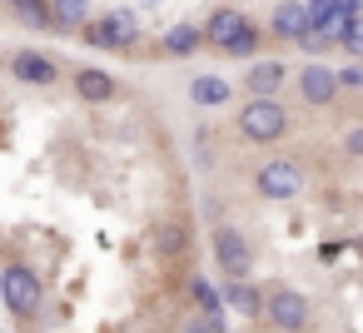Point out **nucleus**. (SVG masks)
I'll return each mask as SVG.
<instances>
[{"instance_id":"nucleus-24","label":"nucleus","mask_w":363,"mask_h":333,"mask_svg":"<svg viewBox=\"0 0 363 333\" xmlns=\"http://www.w3.org/2000/svg\"><path fill=\"white\" fill-rule=\"evenodd\" d=\"M6 6H16V11H21V6H26V0H6Z\"/></svg>"},{"instance_id":"nucleus-23","label":"nucleus","mask_w":363,"mask_h":333,"mask_svg":"<svg viewBox=\"0 0 363 333\" xmlns=\"http://www.w3.org/2000/svg\"><path fill=\"white\" fill-rule=\"evenodd\" d=\"M358 6H363V0H338V11H343V16H358Z\"/></svg>"},{"instance_id":"nucleus-8","label":"nucleus","mask_w":363,"mask_h":333,"mask_svg":"<svg viewBox=\"0 0 363 333\" xmlns=\"http://www.w3.org/2000/svg\"><path fill=\"white\" fill-rule=\"evenodd\" d=\"M338 90H343V85H338V75H333L328 65L308 60V65L298 70V100H303V105H318V110H323V105L338 100Z\"/></svg>"},{"instance_id":"nucleus-12","label":"nucleus","mask_w":363,"mask_h":333,"mask_svg":"<svg viewBox=\"0 0 363 333\" xmlns=\"http://www.w3.org/2000/svg\"><path fill=\"white\" fill-rule=\"evenodd\" d=\"M11 75L26 80V85H55L60 80V70H55V60L45 50H16L11 55Z\"/></svg>"},{"instance_id":"nucleus-3","label":"nucleus","mask_w":363,"mask_h":333,"mask_svg":"<svg viewBox=\"0 0 363 333\" xmlns=\"http://www.w3.org/2000/svg\"><path fill=\"white\" fill-rule=\"evenodd\" d=\"M204 40H209L214 50H224V55H239V60L259 50V30H254L239 11H214L209 26H204Z\"/></svg>"},{"instance_id":"nucleus-25","label":"nucleus","mask_w":363,"mask_h":333,"mask_svg":"<svg viewBox=\"0 0 363 333\" xmlns=\"http://www.w3.org/2000/svg\"><path fill=\"white\" fill-rule=\"evenodd\" d=\"M229 333H234V328H229Z\"/></svg>"},{"instance_id":"nucleus-18","label":"nucleus","mask_w":363,"mask_h":333,"mask_svg":"<svg viewBox=\"0 0 363 333\" xmlns=\"http://www.w3.org/2000/svg\"><path fill=\"white\" fill-rule=\"evenodd\" d=\"M55 26H90V0H50Z\"/></svg>"},{"instance_id":"nucleus-11","label":"nucleus","mask_w":363,"mask_h":333,"mask_svg":"<svg viewBox=\"0 0 363 333\" xmlns=\"http://www.w3.org/2000/svg\"><path fill=\"white\" fill-rule=\"evenodd\" d=\"M284 80H289L284 60H254V65L244 70V90H249L254 100H279Z\"/></svg>"},{"instance_id":"nucleus-10","label":"nucleus","mask_w":363,"mask_h":333,"mask_svg":"<svg viewBox=\"0 0 363 333\" xmlns=\"http://www.w3.org/2000/svg\"><path fill=\"white\" fill-rule=\"evenodd\" d=\"M308 30H313V26H308V6H303V0H279V6H274V16H269V35H274V40L303 45Z\"/></svg>"},{"instance_id":"nucleus-13","label":"nucleus","mask_w":363,"mask_h":333,"mask_svg":"<svg viewBox=\"0 0 363 333\" xmlns=\"http://www.w3.org/2000/svg\"><path fill=\"white\" fill-rule=\"evenodd\" d=\"M115 95H120L115 75H105V70H95V65L75 70V100H85V105H110Z\"/></svg>"},{"instance_id":"nucleus-1","label":"nucleus","mask_w":363,"mask_h":333,"mask_svg":"<svg viewBox=\"0 0 363 333\" xmlns=\"http://www.w3.org/2000/svg\"><path fill=\"white\" fill-rule=\"evenodd\" d=\"M0 303H6L16 318H35L45 308V283L30 264H6L0 269Z\"/></svg>"},{"instance_id":"nucleus-19","label":"nucleus","mask_w":363,"mask_h":333,"mask_svg":"<svg viewBox=\"0 0 363 333\" xmlns=\"http://www.w3.org/2000/svg\"><path fill=\"white\" fill-rule=\"evenodd\" d=\"M338 45H343V50H348L353 60H363V16H358V21H353V26L343 30V40H338Z\"/></svg>"},{"instance_id":"nucleus-20","label":"nucleus","mask_w":363,"mask_h":333,"mask_svg":"<svg viewBox=\"0 0 363 333\" xmlns=\"http://www.w3.org/2000/svg\"><path fill=\"white\" fill-rule=\"evenodd\" d=\"M343 154L348 159H363V125H348L343 130Z\"/></svg>"},{"instance_id":"nucleus-14","label":"nucleus","mask_w":363,"mask_h":333,"mask_svg":"<svg viewBox=\"0 0 363 333\" xmlns=\"http://www.w3.org/2000/svg\"><path fill=\"white\" fill-rule=\"evenodd\" d=\"M264 293H269V288H254L249 278H229V283H224V303H229L234 313H244V318H264Z\"/></svg>"},{"instance_id":"nucleus-7","label":"nucleus","mask_w":363,"mask_h":333,"mask_svg":"<svg viewBox=\"0 0 363 333\" xmlns=\"http://www.w3.org/2000/svg\"><path fill=\"white\" fill-rule=\"evenodd\" d=\"M135 35H140V16L125 11V6H115L110 16H100L95 26H85V40L100 45V50H125V45H135Z\"/></svg>"},{"instance_id":"nucleus-16","label":"nucleus","mask_w":363,"mask_h":333,"mask_svg":"<svg viewBox=\"0 0 363 333\" xmlns=\"http://www.w3.org/2000/svg\"><path fill=\"white\" fill-rule=\"evenodd\" d=\"M204 45V30H194L189 21H179V26H169L164 35H160V50L164 55H194Z\"/></svg>"},{"instance_id":"nucleus-22","label":"nucleus","mask_w":363,"mask_h":333,"mask_svg":"<svg viewBox=\"0 0 363 333\" xmlns=\"http://www.w3.org/2000/svg\"><path fill=\"white\" fill-rule=\"evenodd\" d=\"M338 85H343V90H363V70H358V65H348V70L338 75Z\"/></svg>"},{"instance_id":"nucleus-6","label":"nucleus","mask_w":363,"mask_h":333,"mask_svg":"<svg viewBox=\"0 0 363 333\" xmlns=\"http://www.w3.org/2000/svg\"><path fill=\"white\" fill-rule=\"evenodd\" d=\"M284 130H289V115L279 100H249L239 110V135L249 145H274V140H284Z\"/></svg>"},{"instance_id":"nucleus-9","label":"nucleus","mask_w":363,"mask_h":333,"mask_svg":"<svg viewBox=\"0 0 363 333\" xmlns=\"http://www.w3.org/2000/svg\"><path fill=\"white\" fill-rule=\"evenodd\" d=\"M150 254H155L160 264H179V259L189 254V229H184L179 219H155V229H150Z\"/></svg>"},{"instance_id":"nucleus-15","label":"nucleus","mask_w":363,"mask_h":333,"mask_svg":"<svg viewBox=\"0 0 363 333\" xmlns=\"http://www.w3.org/2000/svg\"><path fill=\"white\" fill-rule=\"evenodd\" d=\"M189 100H194L199 110H219V105L234 100V85L219 80V75H194V80H189Z\"/></svg>"},{"instance_id":"nucleus-5","label":"nucleus","mask_w":363,"mask_h":333,"mask_svg":"<svg viewBox=\"0 0 363 333\" xmlns=\"http://www.w3.org/2000/svg\"><path fill=\"white\" fill-rule=\"evenodd\" d=\"M209 249H214V264H219L224 278H249V269H254V244H249L244 229L219 224V229L209 234Z\"/></svg>"},{"instance_id":"nucleus-17","label":"nucleus","mask_w":363,"mask_h":333,"mask_svg":"<svg viewBox=\"0 0 363 333\" xmlns=\"http://www.w3.org/2000/svg\"><path fill=\"white\" fill-rule=\"evenodd\" d=\"M16 21L26 30H50L55 26V6H50V0H26V6L16 11Z\"/></svg>"},{"instance_id":"nucleus-4","label":"nucleus","mask_w":363,"mask_h":333,"mask_svg":"<svg viewBox=\"0 0 363 333\" xmlns=\"http://www.w3.org/2000/svg\"><path fill=\"white\" fill-rule=\"evenodd\" d=\"M264 323L274 328V333H303L308 323H313V308H308V298L298 293V288H269L264 293Z\"/></svg>"},{"instance_id":"nucleus-21","label":"nucleus","mask_w":363,"mask_h":333,"mask_svg":"<svg viewBox=\"0 0 363 333\" xmlns=\"http://www.w3.org/2000/svg\"><path fill=\"white\" fill-rule=\"evenodd\" d=\"M174 333H214V328H209V318H204V313H194V318H184Z\"/></svg>"},{"instance_id":"nucleus-2","label":"nucleus","mask_w":363,"mask_h":333,"mask_svg":"<svg viewBox=\"0 0 363 333\" xmlns=\"http://www.w3.org/2000/svg\"><path fill=\"white\" fill-rule=\"evenodd\" d=\"M254 189H259V199H269V204H289V199H298V194L308 189V169H303L298 159H264V164L254 169Z\"/></svg>"}]
</instances>
